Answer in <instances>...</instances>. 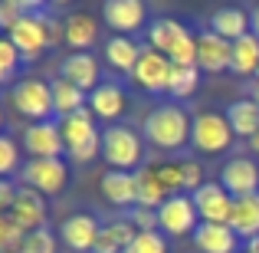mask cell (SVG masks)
Returning <instances> with one entry per match:
<instances>
[{
  "label": "cell",
  "mask_w": 259,
  "mask_h": 253,
  "mask_svg": "<svg viewBox=\"0 0 259 253\" xmlns=\"http://www.w3.org/2000/svg\"><path fill=\"white\" fill-rule=\"evenodd\" d=\"M249 145H253V152L259 155V135H256V138H253V141H249Z\"/></svg>",
  "instance_id": "obj_43"
},
{
  "label": "cell",
  "mask_w": 259,
  "mask_h": 253,
  "mask_svg": "<svg viewBox=\"0 0 259 253\" xmlns=\"http://www.w3.org/2000/svg\"><path fill=\"white\" fill-rule=\"evenodd\" d=\"M95 37H99V23H95L89 13H72V17L66 20V43L76 53H85L89 46L95 43Z\"/></svg>",
  "instance_id": "obj_29"
},
{
  "label": "cell",
  "mask_w": 259,
  "mask_h": 253,
  "mask_svg": "<svg viewBox=\"0 0 259 253\" xmlns=\"http://www.w3.org/2000/svg\"><path fill=\"white\" fill-rule=\"evenodd\" d=\"M10 217L26 230V234L43 230L46 227V201H43V194H36V191H30V188H20L17 201H13V207H10Z\"/></svg>",
  "instance_id": "obj_17"
},
{
  "label": "cell",
  "mask_w": 259,
  "mask_h": 253,
  "mask_svg": "<svg viewBox=\"0 0 259 253\" xmlns=\"http://www.w3.org/2000/svg\"><path fill=\"white\" fill-rule=\"evenodd\" d=\"M233 128H230L227 115L220 112H200L194 115V135H190V141H194L197 152L203 155H223L230 145H233Z\"/></svg>",
  "instance_id": "obj_7"
},
{
  "label": "cell",
  "mask_w": 259,
  "mask_h": 253,
  "mask_svg": "<svg viewBox=\"0 0 259 253\" xmlns=\"http://www.w3.org/2000/svg\"><path fill=\"white\" fill-rule=\"evenodd\" d=\"M171 73H174L171 59L161 56V53L151 50V46H141V56H138V63H135V69H132V79L145 89V92L161 95V92H167V86H171Z\"/></svg>",
  "instance_id": "obj_9"
},
{
  "label": "cell",
  "mask_w": 259,
  "mask_h": 253,
  "mask_svg": "<svg viewBox=\"0 0 259 253\" xmlns=\"http://www.w3.org/2000/svg\"><path fill=\"white\" fill-rule=\"evenodd\" d=\"M210 30H213L217 37L236 43L240 37L253 33V20H249V13L240 10V7H223V10H217L213 17H210Z\"/></svg>",
  "instance_id": "obj_22"
},
{
  "label": "cell",
  "mask_w": 259,
  "mask_h": 253,
  "mask_svg": "<svg viewBox=\"0 0 259 253\" xmlns=\"http://www.w3.org/2000/svg\"><path fill=\"white\" fill-rule=\"evenodd\" d=\"M132 224H135V230H138V234H148V230H161L158 210H148V207L132 210Z\"/></svg>",
  "instance_id": "obj_39"
},
{
  "label": "cell",
  "mask_w": 259,
  "mask_h": 253,
  "mask_svg": "<svg viewBox=\"0 0 259 253\" xmlns=\"http://www.w3.org/2000/svg\"><path fill=\"white\" fill-rule=\"evenodd\" d=\"M53 105H56L59 119H69V115L82 112L89 105V92H82V89L72 86V83H66V79H56L53 83Z\"/></svg>",
  "instance_id": "obj_26"
},
{
  "label": "cell",
  "mask_w": 259,
  "mask_h": 253,
  "mask_svg": "<svg viewBox=\"0 0 259 253\" xmlns=\"http://www.w3.org/2000/svg\"><path fill=\"white\" fill-rule=\"evenodd\" d=\"M249 20H253V37H259V7L249 13Z\"/></svg>",
  "instance_id": "obj_42"
},
{
  "label": "cell",
  "mask_w": 259,
  "mask_h": 253,
  "mask_svg": "<svg viewBox=\"0 0 259 253\" xmlns=\"http://www.w3.org/2000/svg\"><path fill=\"white\" fill-rule=\"evenodd\" d=\"M59 132H63V141H66V155L79 165L92 161L102 152V132L95 128L89 109L69 115V119H59Z\"/></svg>",
  "instance_id": "obj_4"
},
{
  "label": "cell",
  "mask_w": 259,
  "mask_h": 253,
  "mask_svg": "<svg viewBox=\"0 0 259 253\" xmlns=\"http://www.w3.org/2000/svg\"><path fill=\"white\" fill-rule=\"evenodd\" d=\"M10 43L17 46L20 59H26V63H33V59L43 56V50H50V33H46V13L36 10V13H26L23 20H20L17 26H13L10 33Z\"/></svg>",
  "instance_id": "obj_8"
},
{
  "label": "cell",
  "mask_w": 259,
  "mask_h": 253,
  "mask_svg": "<svg viewBox=\"0 0 259 253\" xmlns=\"http://www.w3.org/2000/svg\"><path fill=\"white\" fill-rule=\"evenodd\" d=\"M190 197H194V207H197V214H200L203 224H230V214H233V201H236V197L230 194L220 181H217V184L203 181Z\"/></svg>",
  "instance_id": "obj_11"
},
{
  "label": "cell",
  "mask_w": 259,
  "mask_h": 253,
  "mask_svg": "<svg viewBox=\"0 0 259 253\" xmlns=\"http://www.w3.org/2000/svg\"><path fill=\"white\" fill-rule=\"evenodd\" d=\"M99 234H102V224L95 221L92 214H72V217H66L63 227H59L63 243L69 250H76V253H92Z\"/></svg>",
  "instance_id": "obj_15"
},
{
  "label": "cell",
  "mask_w": 259,
  "mask_h": 253,
  "mask_svg": "<svg viewBox=\"0 0 259 253\" xmlns=\"http://www.w3.org/2000/svg\"><path fill=\"white\" fill-rule=\"evenodd\" d=\"M148 46L167 56L174 66H197V37L174 17H158L148 26Z\"/></svg>",
  "instance_id": "obj_2"
},
{
  "label": "cell",
  "mask_w": 259,
  "mask_h": 253,
  "mask_svg": "<svg viewBox=\"0 0 259 253\" xmlns=\"http://www.w3.org/2000/svg\"><path fill=\"white\" fill-rule=\"evenodd\" d=\"M227 122H230V128H233L236 138L253 141L259 135V105L253 99H236L233 105L227 109Z\"/></svg>",
  "instance_id": "obj_24"
},
{
  "label": "cell",
  "mask_w": 259,
  "mask_h": 253,
  "mask_svg": "<svg viewBox=\"0 0 259 253\" xmlns=\"http://www.w3.org/2000/svg\"><path fill=\"white\" fill-rule=\"evenodd\" d=\"M17 191H20V188H13L7 177H0V214H10L13 201H17Z\"/></svg>",
  "instance_id": "obj_41"
},
{
  "label": "cell",
  "mask_w": 259,
  "mask_h": 253,
  "mask_svg": "<svg viewBox=\"0 0 259 253\" xmlns=\"http://www.w3.org/2000/svg\"><path fill=\"white\" fill-rule=\"evenodd\" d=\"M135 177H138V207L161 210V204H164L171 194H167L164 184L158 181V171L154 168H141V171H135Z\"/></svg>",
  "instance_id": "obj_28"
},
{
  "label": "cell",
  "mask_w": 259,
  "mask_h": 253,
  "mask_svg": "<svg viewBox=\"0 0 259 253\" xmlns=\"http://www.w3.org/2000/svg\"><path fill=\"white\" fill-rule=\"evenodd\" d=\"M233 63V43L217 37L213 30L197 33V69L200 73H223Z\"/></svg>",
  "instance_id": "obj_13"
},
{
  "label": "cell",
  "mask_w": 259,
  "mask_h": 253,
  "mask_svg": "<svg viewBox=\"0 0 259 253\" xmlns=\"http://www.w3.org/2000/svg\"><path fill=\"white\" fill-rule=\"evenodd\" d=\"M125 253H167V240L161 237V230H148V234H135L132 247Z\"/></svg>",
  "instance_id": "obj_35"
},
{
  "label": "cell",
  "mask_w": 259,
  "mask_h": 253,
  "mask_svg": "<svg viewBox=\"0 0 259 253\" xmlns=\"http://www.w3.org/2000/svg\"><path fill=\"white\" fill-rule=\"evenodd\" d=\"M194 243L200 253H236L240 250V237L233 234L230 224H203L194 230Z\"/></svg>",
  "instance_id": "obj_19"
},
{
  "label": "cell",
  "mask_w": 259,
  "mask_h": 253,
  "mask_svg": "<svg viewBox=\"0 0 259 253\" xmlns=\"http://www.w3.org/2000/svg\"><path fill=\"white\" fill-rule=\"evenodd\" d=\"M197 207H194V197L190 194H171L158 210V221H161V230L171 237H194V230L200 227L197 221Z\"/></svg>",
  "instance_id": "obj_10"
},
{
  "label": "cell",
  "mask_w": 259,
  "mask_h": 253,
  "mask_svg": "<svg viewBox=\"0 0 259 253\" xmlns=\"http://www.w3.org/2000/svg\"><path fill=\"white\" fill-rule=\"evenodd\" d=\"M36 10H43L36 0H0V30L10 33L26 13H36Z\"/></svg>",
  "instance_id": "obj_32"
},
{
  "label": "cell",
  "mask_w": 259,
  "mask_h": 253,
  "mask_svg": "<svg viewBox=\"0 0 259 253\" xmlns=\"http://www.w3.org/2000/svg\"><path fill=\"white\" fill-rule=\"evenodd\" d=\"M10 102L17 105L20 115H26L30 122H50L56 115L53 105V83L46 79H20L10 92Z\"/></svg>",
  "instance_id": "obj_5"
},
{
  "label": "cell",
  "mask_w": 259,
  "mask_h": 253,
  "mask_svg": "<svg viewBox=\"0 0 259 253\" xmlns=\"http://www.w3.org/2000/svg\"><path fill=\"white\" fill-rule=\"evenodd\" d=\"M20 63H23V59H20L17 46L10 43V37H4V33H0V83H10Z\"/></svg>",
  "instance_id": "obj_34"
},
{
  "label": "cell",
  "mask_w": 259,
  "mask_h": 253,
  "mask_svg": "<svg viewBox=\"0 0 259 253\" xmlns=\"http://www.w3.org/2000/svg\"><path fill=\"white\" fill-rule=\"evenodd\" d=\"M141 135L158 152H181L190 141V135H194V119L181 105H158L148 112Z\"/></svg>",
  "instance_id": "obj_1"
},
{
  "label": "cell",
  "mask_w": 259,
  "mask_h": 253,
  "mask_svg": "<svg viewBox=\"0 0 259 253\" xmlns=\"http://www.w3.org/2000/svg\"><path fill=\"white\" fill-rule=\"evenodd\" d=\"M26 230L10 214H0V253H23Z\"/></svg>",
  "instance_id": "obj_33"
},
{
  "label": "cell",
  "mask_w": 259,
  "mask_h": 253,
  "mask_svg": "<svg viewBox=\"0 0 259 253\" xmlns=\"http://www.w3.org/2000/svg\"><path fill=\"white\" fill-rule=\"evenodd\" d=\"M158 181L164 184L167 194H181L184 191V174H181V165H174V161H167V165H158Z\"/></svg>",
  "instance_id": "obj_37"
},
{
  "label": "cell",
  "mask_w": 259,
  "mask_h": 253,
  "mask_svg": "<svg viewBox=\"0 0 259 253\" xmlns=\"http://www.w3.org/2000/svg\"><path fill=\"white\" fill-rule=\"evenodd\" d=\"M125 105H128V99H125V89L118 83H102L95 92H89V112L105 119V122L118 119L125 112Z\"/></svg>",
  "instance_id": "obj_21"
},
{
  "label": "cell",
  "mask_w": 259,
  "mask_h": 253,
  "mask_svg": "<svg viewBox=\"0 0 259 253\" xmlns=\"http://www.w3.org/2000/svg\"><path fill=\"white\" fill-rule=\"evenodd\" d=\"M220 184L233 197L259 194V165L253 158H230L220 171Z\"/></svg>",
  "instance_id": "obj_14"
},
{
  "label": "cell",
  "mask_w": 259,
  "mask_h": 253,
  "mask_svg": "<svg viewBox=\"0 0 259 253\" xmlns=\"http://www.w3.org/2000/svg\"><path fill=\"white\" fill-rule=\"evenodd\" d=\"M256 79H259V69H256Z\"/></svg>",
  "instance_id": "obj_46"
},
{
  "label": "cell",
  "mask_w": 259,
  "mask_h": 253,
  "mask_svg": "<svg viewBox=\"0 0 259 253\" xmlns=\"http://www.w3.org/2000/svg\"><path fill=\"white\" fill-rule=\"evenodd\" d=\"M138 56H141V46L135 43L132 37H112V40H108V46H105L108 66L118 69V73H132L135 63H138Z\"/></svg>",
  "instance_id": "obj_27"
},
{
  "label": "cell",
  "mask_w": 259,
  "mask_h": 253,
  "mask_svg": "<svg viewBox=\"0 0 259 253\" xmlns=\"http://www.w3.org/2000/svg\"><path fill=\"white\" fill-rule=\"evenodd\" d=\"M230 227H233L236 237L243 240H256L259 237V194L249 197H236L233 201V214H230Z\"/></svg>",
  "instance_id": "obj_23"
},
{
  "label": "cell",
  "mask_w": 259,
  "mask_h": 253,
  "mask_svg": "<svg viewBox=\"0 0 259 253\" xmlns=\"http://www.w3.org/2000/svg\"><path fill=\"white\" fill-rule=\"evenodd\" d=\"M230 69H233L236 76H256V69H259V37L246 33V37L236 40V43H233V63H230Z\"/></svg>",
  "instance_id": "obj_30"
},
{
  "label": "cell",
  "mask_w": 259,
  "mask_h": 253,
  "mask_svg": "<svg viewBox=\"0 0 259 253\" xmlns=\"http://www.w3.org/2000/svg\"><path fill=\"white\" fill-rule=\"evenodd\" d=\"M253 102H256V105H259V86H256V92H253Z\"/></svg>",
  "instance_id": "obj_44"
},
{
  "label": "cell",
  "mask_w": 259,
  "mask_h": 253,
  "mask_svg": "<svg viewBox=\"0 0 259 253\" xmlns=\"http://www.w3.org/2000/svg\"><path fill=\"white\" fill-rule=\"evenodd\" d=\"M135 224L128 221H115V224H105L99 234V240H95V250L92 253H125L128 247H132L135 240Z\"/></svg>",
  "instance_id": "obj_25"
},
{
  "label": "cell",
  "mask_w": 259,
  "mask_h": 253,
  "mask_svg": "<svg viewBox=\"0 0 259 253\" xmlns=\"http://www.w3.org/2000/svg\"><path fill=\"white\" fill-rule=\"evenodd\" d=\"M23 253H56V237L50 230H33L26 234V243H23Z\"/></svg>",
  "instance_id": "obj_38"
},
{
  "label": "cell",
  "mask_w": 259,
  "mask_h": 253,
  "mask_svg": "<svg viewBox=\"0 0 259 253\" xmlns=\"http://www.w3.org/2000/svg\"><path fill=\"white\" fill-rule=\"evenodd\" d=\"M20 168V148L10 135H0V177H10Z\"/></svg>",
  "instance_id": "obj_36"
},
{
  "label": "cell",
  "mask_w": 259,
  "mask_h": 253,
  "mask_svg": "<svg viewBox=\"0 0 259 253\" xmlns=\"http://www.w3.org/2000/svg\"><path fill=\"white\" fill-rule=\"evenodd\" d=\"M23 188L36 191L43 197H53L69 184V168L63 158H30L23 165Z\"/></svg>",
  "instance_id": "obj_6"
},
{
  "label": "cell",
  "mask_w": 259,
  "mask_h": 253,
  "mask_svg": "<svg viewBox=\"0 0 259 253\" xmlns=\"http://www.w3.org/2000/svg\"><path fill=\"white\" fill-rule=\"evenodd\" d=\"M102 17L112 30H118V37H128L145 26V4L141 0H108Z\"/></svg>",
  "instance_id": "obj_16"
},
{
  "label": "cell",
  "mask_w": 259,
  "mask_h": 253,
  "mask_svg": "<svg viewBox=\"0 0 259 253\" xmlns=\"http://www.w3.org/2000/svg\"><path fill=\"white\" fill-rule=\"evenodd\" d=\"M102 194L115 207H132V204H138V177L132 171H105L102 174Z\"/></svg>",
  "instance_id": "obj_20"
},
{
  "label": "cell",
  "mask_w": 259,
  "mask_h": 253,
  "mask_svg": "<svg viewBox=\"0 0 259 253\" xmlns=\"http://www.w3.org/2000/svg\"><path fill=\"white\" fill-rule=\"evenodd\" d=\"M23 148L33 158H59L66 152L63 132H59V122H30V128L23 132Z\"/></svg>",
  "instance_id": "obj_12"
},
{
  "label": "cell",
  "mask_w": 259,
  "mask_h": 253,
  "mask_svg": "<svg viewBox=\"0 0 259 253\" xmlns=\"http://www.w3.org/2000/svg\"><path fill=\"white\" fill-rule=\"evenodd\" d=\"M200 86V69L197 66H174L171 73V86H167V95L174 99H190Z\"/></svg>",
  "instance_id": "obj_31"
},
{
  "label": "cell",
  "mask_w": 259,
  "mask_h": 253,
  "mask_svg": "<svg viewBox=\"0 0 259 253\" xmlns=\"http://www.w3.org/2000/svg\"><path fill=\"white\" fill-rule=\"evenodd\" d=\"M0 125H4V109H0Z\"/></svg>",
  "instance_id": "obj_45"
},
{
  "label": "cell",
  "mask_w": 259,
  "mask_h": 253,
  "mask_svg": "<svg viewBox=\"0 0 259 253\" xmlns=\"http://www.w3.org/2000/svg\"><path fill=\"white\" fill-rule=\"evenodd\" d=\"M102 158L112 165V171H141L145 141L132 125H108L102 132Z\"/></svg>",
  "instance_id": "obj_3"
},
{
  "label": "cell",
  "mask_w": 259,
  "mask_h": 253,
  "mask_svg": "<svg viewBox=\"0 0 259 253\" xmlns=\"http://www.w3.org/2000/svg\"><path fill=\"white\" fill-rule=\"evenodd\" d=\"M59 79L79 86L82 92H95V89L102 86L99 83V63H95V56H89V53H69V56L63 59V66H59Z\"/></svg>",
  "instance_id": "obj_18"
},
{
  "label": "cell",
  "mask_w": 259,
  "mask_h": 253,
  "mask_svg": "<svg viewBox=\"0 0 259 253\" xmlns=\"http://www.w3.org/2000/svg\"><path fill=\"white\" fill-rule=\"evenodd\" d=\"M181 174H184V191H190V194L203 184V171L197 161H181Z\"/></svg>",
  "instance_id": "obj_40"
}]
</instances>
